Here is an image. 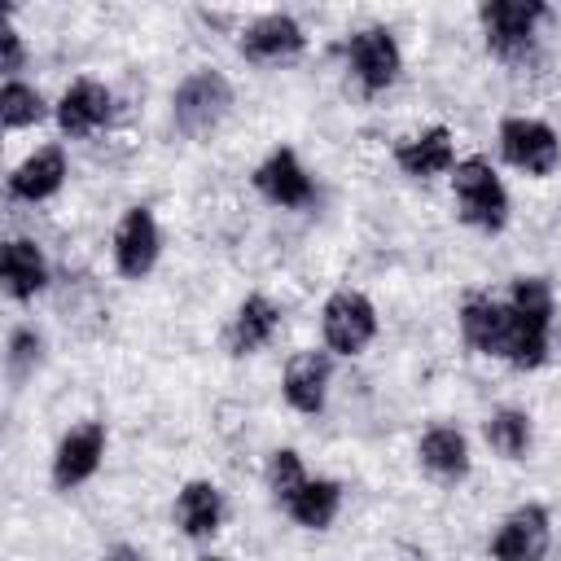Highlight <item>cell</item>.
<instances>
[{"mask_svg": "<svg viewBox=\"0 0 561 561\" xmlns=\"http://www.w3.org/2000/svg\"><path fill=\"white\" fill-rule=\"evenodd\" d=\"M513 346H508V364L513 368H539L548 359V333H552V289L543 276H522L513 280Z\"/></svg>", "mask_w": 561, "mask_h": 561, "instance_id": "cell-1", "label": "cell"}, {"mask_svg": "<svg viewBox=\"0 0 561 561\" xmlns=\"http://www.w3.org/2000/svg\"><path fill=\"white\" fill-rule=\"evenodd\" d=\"M451 188H456V206H460L465 224H473L482 232H500L508 224V193H504V184H500V175L491 171L486 158L456 162Z\"/></svg>", "mask_w": 561, "mask_h": 561, "instance_id": "cell-2", "label": "cell"}, {"mask_svg": "<svg viewBox=\"0 0 561 561\" xmlns=\"http://www.w3.org/2000/svg\"><path fill=\"white\" fill-rule=\"evenodd\" d=\"M228 105H232L228 79H224L219 70H197V75H188V79L175 88L171 123H175V131H184V136H202V131H210V127L228 114Z\"/></svg>", "mask_w": 561, "mask_h": 561, "instance_id": "cell-3", "label": "cell"}, {"mask_svg": "<svg viewBox=\"0 0 561 561\" xmlns=\"http://www.w3.org/2000/svg\"><path fill=\"white\" fill-rule=\"evenodd\" d=\"M482 18V31H486V48L504 61L530 53V39H535V26L539 18H548V4L539 0H486L478 9Z\"/></svg>", "mask_w": 561, "mask_h": 561, "instance_id": "cell-4", "label": "cell"}, {"mask_svg": "<svg viewBox=\"0 0 561 561\" xmlns=\"http://www.w3.org/2000/svg\"><path fill=\"white\" fill-rule=\"evenodd\" d=\"M500 153L526 175H548L561 162V140L548 123L513 114V118L500 123Z\"/></svg>", "mask_w": 561, "mask_h": 561, "instance_id": "cell-5", "label": "cell"}, {"mask_svg": "<svg viewBox=\"0 0 561 561\" xmlns=\"http://www.w3.org/2000/svg\"><path fill=\"white\" fill-rule=\"evenodd\" d=\"M320 324H324V342H329L337 355H355V351H364V346L373 342V333H377V311H373V302H368L364 294L342 289V294H333V298L324 302Z\"/></svg>", "mask_w": 561, "mask_h": 561, "instance_id": "cell-6", "label": "cell"}, {"mask_svg": "<svg viewBox=\"0 0 561 561\" xmlns=\"http://www.w3.org/2000/svg\"><path fill=\"white\" fill-rule=\"evenodd\" d=\"M346 57H351V70H355V79H359L364 92L390 88V83L399 79V66H403L399 44H394V35H390L386 26H364V31H355L351 44H346Z\"/></svg>", "mask_w": 561, "mask_h": 561, "instance_id": "cell-7", "label": "cell"}, {"mask_svg": "<svg viewBox=\"0 0 561 561\" xmlns=\"http://www.w3.org/2000/svg\"><path fill=\"white\" fill-rule=\"evenodd\" d=\"M552 543V522L543 504H522L504 517V526L491 539V557L495 561H539Z\"/></svg>", "mask_w": 561, "mask_h": 561, "instance_id": "cell-8", "label": "cell"}, {"mask_svg": "<svg viewBox=\"0 0 561 561\" xmlns=\"http://www.w3.org/2000/svg\"><path fill=\"white\" fill-rule=\"evenodd\" d=\"M513 329H517V316L508 302H491V298H469L460 307V333L473 351L482 355H500L508 359V346H513Z\"/></svg>", "mask_w": 561, "mask_h": 561, "instance_id": "cell-9", "label": "cell"}, {"mask_svg": "<svg viewBox=\"0 0 561 561\" xmlns=\"http://www.w3.org/2000/svg\"><path fill=\"white\" fill-rule=\"evenodd\" d=\"M101 456H105V425H101V421H83V425H75V430L57 443V456H53V482H57L61 491L88 482V478L96 473Z\"/></svg>", "mask_w": 561, "mask_h": 561, "instance_id": "cell-10", "label": "cell"}, {"mask_svg": "<svg viewBox=\"0 0 561 561\" xmlns=\"http://www.w3.org/2000/svg\"><path fill=\"white\" fill-rule=\"evenodd\" d=\"M254 188H259L272 206H307V202L316 197V184H311V175L302 171V162H298L294 149H272V153L259 162V171H254Z\"/></svg>", "mask_w": 561, "mask_h": 561, "instance_id": "cell-11", "label": "cell"}, {"mask_svg": "<svg viewBox=\"0 0 561 561\" xmlns=\"http://www.w3.org/2000/svg\"><path fill=\"white\" fill-rule=\"evenodd\" d=\"M114 263L123 276L140 280L153 263H158V224H153V210L149 206H131L123 219H118V232H114Z\"/></svg>", "mask_w": 561, "mask_h": 561, "instance_id": "cell-12", "label": "cell"}, {"mask_svg": "<svg viewBox=\"0 0 561 561\" xmlns=\"http://www.w3.org/2000/svg\"><path fill=\"white\" fill-rule=\"evenodd\" d=\"M302 44H307V35L289 13H263L241 35V53L250 61H285V57H298Z\"/></svg>", "mask_w": 561, "mask_h": 561, "instance_id": "cell-13", "label": "cell"}, {"mask_svg": "<svg viewBox=\"0 0 561 561\" xmlns=\"http://www.w3.org/2000/svg\"><path fill=\"white\" fill-rule=\"evenodd\" d=\"M110 118V88L96 79H75L57 105V123L66 136H88Z\"/></svg>", "mask_w": 561, "mask_h": 561, "instance_id": "cell-14", "label": "cell"}, {"mask_svg": "<svg viewBox=\"0 0 561 561\" xmlns=\"http://www.w3.org/2000/svg\"><path fill=\"white\" fill-rule=\"evenodd\" d=\"M324 390H329V355L324 351H302L289 359L285 368V399L298 412H320L324 408Z\"/></svg>", "mask_w": 561, "mask_h": 561, "instance_id": "cell-15", "label": "cell"}, {"mask_svg": "<svg viewBox=\"0 0 561 561\" xmlns=\"http://www.w3.org/2000/svg\"><path fill=\"white\" fill-rule=\"evenodd\" d=\"M394 162H399V171L412 175V180L451 171V162H456V153H451V131H447V127H430V131L403 140V145L394 149Z\"/></svg>", "mask_w": 561, "mask_h": 561, "instance_id": "cell-16", "label": "cell"}, {"mask_svg": "<svg viewBox=\"0 0 561 561\" xmlns=\"http://www.w3.org/2000/svg\"><path fill=\"white\" fill-rule=\"evenodd\" d=\"M61 180H66V153H61L57 145H48V149L31 153V158L9 175V193L22 197V202H44V197H53V193L61 188Z\"/></svg>", "mask_w": 561, "mask_h": 561, "instance_id": "cell-17", "label": "cell"}, {"mask_svg": "<svg viewBox=\"0 0 561 561\" xmlns=\"http://www.w3.org/2000/svg\"><path fill=\"white\" fill-rule=\"evenodd\" d=\"M276 324H280V307H276L272 298H263V294H250V298L237 307L232 329H228L232 355H250V351L267 346L272 333H276Z\"/></svg>", "mask_w": 561, "mask_h": 561, "instance_id": "cell-18", "label": "cell"}, {"mask_svg": "<svg viewBox=\"0 0 561 561\" xmlns=\"http://www.w3.org/2000/svg\"><path fill=\"white\" fill-rule=\"evenodd\" d=\"M0 272H4V289H9L18 302L35 298V294L48 285V267H44V254L35 250V241H22V237L4 241V254H0Z\"/></svg>", "mask_w": 561, "mask_h": 561, "instance_id": "cell-19", "label": "cell"}, {"mask_svg": "<svg viewBox=\"0 0 561 561\" xmlns=\"http://www.w3.org/2000/svg\"><path fill=\"white\" fill-rule=\"evenodd\" d=\"M219 517H224V495L219 486L210 482H188L180 495H175V522L188 539H206L219 530Z\"/></svg>", "mask_w": 561, "mask_h": 561, "instance_id": "cell-20", "label": "cell"}, {"mask_svg": "<svg viewBox=\"0 0 561 561\" xmlns=\"http://www.w3.org/2000/svg\"><path fill=\"white\" fill-rule=\"evenodd\" d=\"M421 465H425L434 478H443V482H460V478L469 473V443H465V434L451 430V425L430 430V434L421 438Z\"/></svg>", "mask_w": 561, "mask_h": 561, "instance_id": "cell-21", "label": "cell"}, {"mask_svg": "<svg viewBox=\"0 0 561 561\" xmlns=\"http://www.w3.org/2000/svg\"><path fill=\"white\" fill-rule=\"evenodd\" d=\"M337 504H342V486L337 482H329V478H307V486L285 504V513L298 522V526H307V530H324L333 517H337Z\"/></svg>", "mask_w": 561, "mask_h": 561, "instance_id": "cell-22", "label": "cell"}, {"mask_svg": "<svg viewBox=\"0 0 561 561\" xmlns=\"http://www.w3.org/2000/svg\"><path fill=\"white\" fill-rule=\"evenodd\" d=\"M486 443H491V451H500L504 460H522L526 447H530V416H526V412H513V408L495 412V416L486 421Z\"/></svg>", "mask_w": 561, "mask_h": 561, "instance_id": "cell-23", "label": "cell"}, {"mask_svg": "<svg viewBox=\"0 0 561 561\" xmlns=\"http://www.w3.org/2000/svg\"><path fill=\"white\" fill-rule=\"evenodd\" d=\"M0 118H4V127H9V131L31 127V123H39V118H44V96H39L35 88H26V83L9 79V83H4V92H0Z\"/></svg>", "mask_w": 561, "mask_h": 561, "instance_id": "cell-24", "label": "cell"}, {"mask_svg": "<svg viewBox=\"0 0 561 561\" xmlns=\"http://www.w3.org/2000/svg\"><path fill=\"white\" fill-rule=\"evenodd\" d=\"M302 486H307V473H302L298 451H289V447L272 451V460H267V491L276 495V504H289Z\"/></svg>", "mask_w": 561, "mask_h": 561, "instance_id": "cell-25", "label": "cell"}, {"mask_svg": "<svg viewBox=\"0 0 561 561\" xmlns=\"http://www.w3.org/2000/svg\"><path fill=\"white\" fill-rule=\"evenodd\" d=\"M39 351H44V337H39L35 329H18V333L9 337V355H4V359H9V377L22 381V377L39 364Z\"/></svg>", "mask_w": 561, "mask_h": 561, "instance_id": "cell-26", "label": "cell"}, {"mask_svg": "<svg viewBox=\"0 0 561 561\" xmlns=\"http://www.w3.org/2000/svg\"><path fill=\"white\" fill-rule=\"evenodd\" d=\"M0 48H4V66H0V70H4V75H18V70H22V57H26V53H22V35H18V31L9 26V22L0 26Z\"/></svg>", "mask_w": 561, "mask_h": 561, "instance_id": "cell-27", "label": "cell"}, {"mask_svg": "<svg viewBox=\"0 0 561 561\" xmlns=\"http://www.w3.org/2000/svg\"><path fill=\"white\" fill-rule=\"evenodd\" d=\"M105 561H140V557H136V552H131V548H114V552H110V557H105Z\"/></svg>", "mask_w": 561, "mask_h": 561, "instance_id": "cell-28", "label": "cell"}, {"mask_svg": "<svg viewBox=\"0 0 561 561\" xmlns=\"http://www.w3.org/2000/svg\"><path fill=\"white\" fill-rule=\"evenodd\" d=\"M202 561H224V557H202Z\"/></svg>", "mask_w": 561, "mask_h": 561, "instance_id": "cell-29", "label": "cell"}]
</instances>
